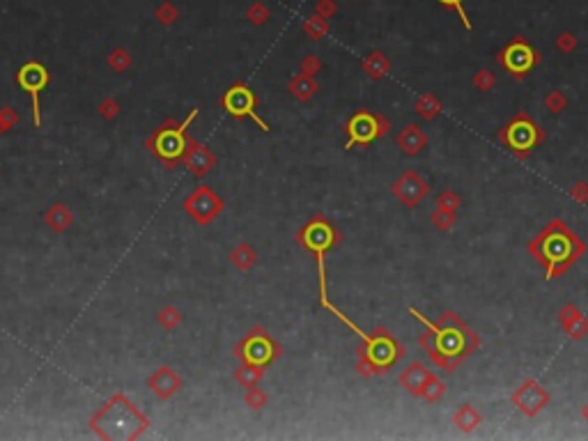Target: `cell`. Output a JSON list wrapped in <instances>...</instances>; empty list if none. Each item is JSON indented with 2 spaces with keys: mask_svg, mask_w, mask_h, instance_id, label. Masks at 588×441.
<instances>
[{
  "mask_svg": "<svg viewBox=\"0 0 588 441\" xmlns=\"http://www.w3.org/2000/svg\"><path fill=\"white\" fill-rule=\"evenodd\" d=\"M235 354L242 358L246 365H258V368H266L276 358L283 354V347L266 334L262 327H255L242 342L237 345Z\"/></svg>",
  "mask_w": 588,
  "mask_h": 441,
  "instance_id": "cell-7",
  "label": "cell"
},
{
  "mask_svg": "<svg viewBox=\"0 0 588 441\" xmlns=\"http://www.w3.org/2000/svg\"><path fill=\"white\" fill-rule=\"evenodd\" d=\"M246 402H249V407H253V409H262L266 404V393L255 389V386H251L249 396H246Z\"/></svg>",
  "mask_w": 588,
  "mask_h": 441,
  "instance_id": "cell-33",
  "label": "cell"
},
{
  "mask_svg": "<svg viewBox=\"0 0 588 441\" xmlns=\"http://www.w3.org/2000/svg\"><path fill=\"white\" fill-rule=\"evenodd\" d=\"M430 223H432L439 232H448L450 227L457 223V209H446V207H437L430 214Z\"/></svg>",
  "mask_w": 588,
  "mask_h": 441,
  "instance_id": "cell-21",
  "label": "cell"
},
{
  "mask_svg": "<svg viewBox=\"0 0 588 441\" xmlns=\"http://www.w3.org/2000/svg\"><path fill=\"white\" fill-rule=\"evenodd\" d=\"M496 60H498V65L512 76V79L522 81L540 65V60L543 58H540V53L529 44V41L522 39V37H515L512 41H508L501 51H498Z\"/></svg>",
  "mask_w": 588,
  "mask_h": 441,
  "instance_id": "cell-8",
  "label": "cell"
},
{
  "mask_svg": "<svg viewBox=\"0 0 588 441\" xmlns=\"http://www.w3.org/2000/svg\"><path fill=\"white\" fill-rule=\"evenodd\" d=\"M340 239H343L340 230L329 218L322 216V214L313 216L308 223H304V227H299V232H297V244L306 248V251H311L315 255V260L326 258V253H329Z\"/></svg>",
  "mask_w": 588,
  "mask_h": 441,
  "instance_id": "cell-6",
  "label": "cell"
},
{
  "mask_svg": "<svg viewBox=\"0 0 588 441\" xmlns=\"http://www.w3.org/2000/svg\"><path fill=\"white\" fill-rule=\"evenodd\" d=\"M526 251L545 269V278L554 280L584 258L588 248L586 241L577 232H572L565 220L554 218L526 244Z\"/></svg>",
  "mask_w": 588,
  "mask_h": 441,
  "instance_id": "cell-2",
  "label": "cell"
},
{
  "mask_svg": "<svg viewBox=\"0 0 588 441\" xmlns=\"http://www.w3.org/2000/svg\"><path fill=\"white\" fill-rule=\"evenodd\" d=\"M510 400H512V404L517 407L519 413L533 418V416H538L545 407H549L552 396H549V391L538 382V379L529 377V379H524L515 391H512Z\"/></svg>",
  "mask_w": 588,
  "mask_h": 441,
  "instance_id": "cell-11",
  "label": "cell"
},
{
  "mask_svg": "<svg viewBox=\"0 0 588 441\" xmlns=\"http://www.w3.org/2000/svg\"><path fill=\"white\" fill-rule=\"evenodd\" d=\"M474 85L481 90V92H490V90H494L496 85V76L492 69H478L476 76H474Z\"/></svg>",
  "mask_w": 588,
  "mask_h": 441,
  "instance_id": "cell-27",
  "label": "cell"
},
{
  "mask_svg": "<svg viewBox=\"0 0 588 441\" xmlns=\"http://www.w3.org/2000/svg\"><path fill=\"white\" fill-rule=\"evenodd\" d=\"M287 90H290V94H294V99H297V101L306 103V101H311L313 96L317 94L319 85H317L315 76L297 74V76H292V81H290V85H287Z\"/></svg>",
  "mask_w": 588,
  "mask_h": 441,
  "instance_id": "cell-17",
  "label": "cell"
},
{
  "mask_svg": "<svg viewBox=\"0 0 588 441\" xmlns=\"http://www.w3.org/2000/svg\"><path fill=\"white\" fill-rule=\"evenodd\" d=\"M391 193L405 207H419L430 193L428 179L416 170H407L391 184Z\"/></svg>",
  "mask_w": 588,
  "mask_h": 441,
  "instance_id": "cell-13",
  "label": "cell"
},
{
  "mask_svg": "<svg viewBox=\"0 0 588 441\" xmlns=\"http://www.w3.org/2000/svg\"><path fill=\"white\" fill-rule=\"evenodd\" d=\"M498 141L508 147L517 158H526L540 143L545 141V131L529 113L519 110L505 127L498 131Z\"/></svg>",
  "mask_w": 588,
  "mask_h": 441,
  "instance_id": "cell-4",
  "label": "cell"
},
{
  "mask_svg": "<svg viewBox=\"0 0 588 441\" xmlns=\"http://www.w3.org/2000/svg\"><path fill=\"white\" fill-rule=\"evenodd\" d=\"M543 103L549 113H563V110L567 108V103H570V99H567V94L560 92V90H552V92L545 96Z\"/></svg>",
  "mask_w": 588,
  "mask_h": 441,
  "instance_id": "cell-22",
  "label": "cell"
},
{
  "mask_svg": "<svg viewBox=\"0 0 588 441\" xmlns=\"http://www.w3.org/2000/svg\"><path fill=\"white\" fill-rule=\"evenodd\" d=\"M581 418H584L586 423H588V402H586L584 407H581Z\"/></svg>",
  "mask_w": 588,
  "mask_h": 441,
  "instance_id": "cell-36",
  "label": "cell"
},
{
  "mask_svg": "<svg viewBox=\"0 0 588 441\" xmlns=\"http://www.w3.org/2000/svg\"><path fill=\"white\" fill-rule=\"evenodd\" d=\"M556 48L560 53H572L577 48V37L572 32H560L556 37Z\"/></svg>",
  "mask_w": 588,
  "mask_h": 441,
  "instance_id": "cell-31",
  "label": "cell"
},
{
  "mask_svg": "<svg viewBox=\"0 0 588 441\" xmlns=\"http://www.w3.org/2000/svg\"><path fill=\"white\" fill-rule=\"evenodd\" d=\"M391 131V122L381 113H372L368 108H359L350 120L345 122V150L366 147Z\"/></svg>",
  "mask_w": 588,
  "mask_h": 441,
  "instance_id": "cell-5",
  "label": "cell"
},
{
  "mask_svg": "<svg viewBox=\"0 0 588 441\" xmlns=\"http://www.w3.org/2000/svg\"><path fill=\"white\" fill-rule=\"evenodd\" d=\"M395 143H398V147L405 156H419L428 147V136L419 124H407L395 138Z\"/></svg>",
  "mask_w": 588,
  "mask_h": 441,
  "instance_id": "cell-16",
  "label": "cell"
},
{
  "mask_svg": "<svg viewBox=\"0 0 588 441\" xmlns=\"http://www.w3.org/2000/svg\"><path fill=\"white\" fill-rule=\"evenodd\" d=\"M460 205H462L460 196H457L455 191H450V189L441 191L439 198H437V207H446V209H460Z\"/></svg>",
  "mask_w": 588,
  "mask_h": 441,
  "instance_id": "cell-29",
  "label": "cell"
},
{
  "mask_svg": "<svg viewBox=\"0 0 588 441\" xmlns=\"http://www.w3.org/2000/svg\"><path fill=\"white\" fill-rule=\"evenodd\" d=\"M232 260H235V265L239 269H251L253 265H255L258 255H255V251H253L249 244H242L235 253H232Z\"/></svg>",
  "mask_w": 588,
  "mask_h": 441,
  "instance_id": "cell-24",
  "label": "cell"
},
{
  "mask_svg": "<svg viewBox=\"0 0 588 441\" xmlns=\"http://www.w3.org/2000/svg\"><path fill=\"white\" fill-rule=\"evenodd\" d=\"M359 340L361 345L357 347L354 370L366 379L386 375L400 358L407 356L405 345L395 336H391V331L386 327H375L372 334H364Z\"/></svg>",
  "mask_w": 588,
  "mask_h": 441,
  "instance_id": "cell-3",
  "label": "cell"
},
{
  "mask_svg": "<svg viewBox=\"0 0 588 441\" xmlns=\"http://www.w3.org/2000/svg\"><path fill=\"white\" fill-rule=\"evenodd\" d=\"M409 315L416 317L423 327L426 334L421 336V347L426 349L437 368L455 372L464 363V358L471 356L474 351L481 347V336L462 320L455 310H446L437 322L428 320L419 308L409 306Z\"/></svg>",
  "mask_w": 588,
  "mask_h": 441,
  "instance_id": "cell-1",
  "label": "cell"
},
{
  "mask_svg": "<svg viewBox=\"0 0 588 441\" xmlns=\"http://www.w3.org/2000/svg\"><path fill=\"white\" fill-rule=\"evenodd\" d=\"M441 108L443 106H441L439 96L432 94V92L421 94L419 99H416V103H414V110L419 113V117H423V120H430V122H432L434 117H439Z\"/></svg>",
  "mask_w": 588,
  "mask_h": 441,
  "instance_id": "cell-20",
  "label": "cell"
},
{
  "mask_svg": "<svg viewBox=\"0 0 588 441\" xmlns=\"http://www.w3.org/2000/svg\"><path fill=\"white\" fill-rule=\"evenodd\" d=\"M570 198L574 203L586 205L588 203V182H574L570 186Z\"/></svg>",
  "mask_w": 588,
  "mask_h": 441,
  "instance_id": "cell-32",
  "label": "cell"
},
{
  "mask_svg": "<svg viewBox=\"0 0 588 441\" xmlns=\"http://www.w3.org/2000/svg\"><path fill=\"white\" fill-rule=\"evenodd\" d=\"M443 396H446V384H443L441 379L437 377L434 382L430 384L426 391H423L421 400H423V402H428V404H434V402H439Z\"/></svg>",
  "mask_w": 588,
  "mask_h": 441,
  "instance_id": "cell-26",
  "label": "cell"
},
{
  "mask_svg": "<svg viewBox=\"0 0 588 441\" xmlns=\"http://www.w3.org/2000/svg\"><path fill=\"white\" fill-rule=\"evenodd\" d=\"M266 17H269V12H266L264 7H255V10H253V19H255V23H262V21H266Z\"/></svg>",
  "mask_w": 588,
  "mask_h": 441,
  "instance_id": "cell-35",
  "label": "cell"
},
{
  "mask_svg": "<svg viewBox=\"0 0 588 441\" xmlns=\"http://www.w3.org/2000/svg\"><path fill=\"white\" fill-rule=\"evenodd\" d=\"M333 12H336V5H333V0H319V3H317V17L329 19Z\"/></svg>",
  "mask_w": 588,
  "mask_h": 441,
  "instance_id": "cell-34",
  "label": "cell"
},
{
  "mask_svg": "<svg viewBox=\"0 0 588 441\" xmlns=\"http://www.w3.org/2000/svg\"><path fill=\"white\" fill-rule=\"evenodd\" d=\"M364 72L370 76V79L379 81V79H384L388 72H391V62H388V58L381 51H372L370 55H366Z\"/></svg>",
  "mask_w": 588,
  "mask_h": 441,
  "instance_id": "cell-19",
  "label": "cell"
},
{
  "mask_svg": "<svg viewBox=\"0 0 588 441\" xmlns=\"http://www.w3.org/2000/svg\"><path fill=\"white\" fill-rule=\"evenodd\" d=\"M434 379H437L434 370H430L428 365L421 361L409 363L407 368L400 372V386L414 398H421L423 391H426Z\"/></svg>",
  "mask_w": 588,
  "mask_h": 441,
  "instance_id": "cell-14",
  "label": "cell"
},
{
  "mask_svg": "<svg viewBox=\"0 0 588 441\" xmlns=\"http://www.w3.org/2000/svg\"><path fill=\"white\" fill-rule=\"evenodd\" d=\"M453 423H455V427L460 432H474L478 425L483 423V416H481V411L476 409V407H471V404H460L455 409V413H453Z\"/></svg>",
  "mask_w": 588,
  "mask_h": 441,
  "instance_id": "cell-18",
  "label": "cell"
},
{
  "mask_svg": "<svg viewBox=\"0 0 588 441\" xmlns=\"http://www.w3.org/2000/svg\"><path fill=\"white\" fill-rule=\"evenodd\" d=\"M264 375V368H258V365H242V370L237 372V379L242 382L246 389H251V386H255L260 379H262Z\"/></svg>",
  "mask_w": 588,
  "mask_h": 441,
  "instance_id": "cell-23",
  "label": "cell"
},
{
  "mask_svg": "<svg viewBox=\"0 0 588 441\" xmlns=\"http://www.w3.org/2000/svg\"><path fill=\"white\" fill-rule=\"evenodd\" d=\"M196 115H198V110L193 108L180 127H166L154 136L152 147L156 152V156L163 158L166 163H175L177 158L184 156V152H187V129H189V124L196 120Z\"/></svg>",
  "mask_w": 588,
  "mask_h": 441,
  "instance_id": "cell-10",
  "label": "cell"
},
{
  "mask_svg": "<svg viewBox=\"0 0 588 441\" xmlns=\"http://www.w3.org/2000/svg\"><path fill=\"white\" fill-rule=\"evenodd\" d=\"M221 106L228 115L237 117V120H244V117H251L253 122L258 124L262 131H269L271 127L266 124L258 113V96L255 92L246 85V83H237L230 90H225V94L221 96Z\"/></svg>",
  "mask_w": 588,
  "mask_h": 441,
  "instance_id": "cell-9",
  "label": "cell"
},
{
  "mask_svg": "<svg viewBox=\"0 0 588 441\" xmlns=\"http://www.w3.org/2000/svg\"><path fill=\"white\" fill-rule=\"evenodd\" d=\"M17 81L25 92L32 96V122L35 127L42 124V115H39V94L44 92V88L49 85V72H46L44 65L39 62H25V65L19 69Z\"/></svg>",
  "mask_w": 588,
  "mask_h": 441,
  "instance_id": "cell-12",
  "label": "cell"
},
{
  "mask_svg": "<svg viewBox=\"0 0 588 441\" xmlns=\"http://www.w3.org/2000/svg\"><path fill=\"white\" fill-rule=\"evenodd\" d=\"M322 69V62H319L317 55H306L299 65V74H306V76H317V72Z\"/></svg>",
  "mask_w": 588,
  "mask_h": 441,
  "instance_id": "cell-30",
  "label": "cell"
},
{
  "mask_svg": "<svg viewBox=\"0 0 588 441\" xmlns=\"http://www.w3.org/2000/svg\"><path fill=\"white\" fill-rule=\"evenodd\" d=\"M558 324L572 340H584L588 336V320L574 303H565V306L558 310Z\"/></svg>",
  "mask_w": 588,
  "mask_h": 441,
  "instance_id": "cell-15",
  "label": "cell"
},
{
  "mask_svg": "<svg viewBox=\"0 0 588 441\" xmlns=\"http://www.w3.org/2000/svg\"><path fill=\"white\" fill-rule=\"evenodd\" d=\"M439 3H441L443 7H446V10H453V12L460 14L462 25L467 28L469 32L474 30V25H471V21H469V17H467V12H464V0H439Z\"/></svg>",
  "mask_w": 588,
  "mask_h": 441,
  "instance_id": "cell-28",
  "label": "cell"
},
{
  "mask_svg": "<svg viewBox=\"0 0 588 441\" xmlns=\"http://www.w3.org/2000/svg\"><path fill=\"white\" fill-rule=\"evenodd\" d=\"M304 30L311 34L313 39H322L326 32H329V21L322 17H313L304 23Z\"/></svg>",
  "mask_w": 588,
  "mask_h": 441,
  "instance_id": "cell-25",
  "label": "cell"
}]
</instances>
